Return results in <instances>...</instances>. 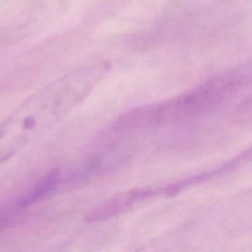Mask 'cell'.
<instances>
[{"label":"cell","instance_id":"obj_1","mask_svg":"<svg viewBox=\"0 0 252 252\" xmlns=\"http://www.w3.org/2000/svg\"><path fill=\"white\" fill-rule=\"evenodd\" d=\"M109 65L94 63L36 90L0 122V166L30 142L58 124L106 76Z\"/></svg>","mask_w":252,"mask_h":252},{"label":"cell","instance_id":"obj_2","mask_svg":"<svg viewBox=\"0 0 252 252\" xmlns=\"http://www.w3.org/2000/svg\"><path fill=\"white\" fill-rule=\"evenodd\" d=\"M250 77L249 65L235 67L176 96L138 107L122 115L115 125L126 128L163 126L202 116L231 101L249 84Z\"/></svg>","mask_w":252,"mask_h":252}]
</instances>
